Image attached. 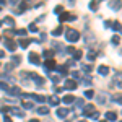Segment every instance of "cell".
<instances>
[{"mask_svg":"<svg viewBox=\"0 0 122 122\" xmlns=\"http://www.w3.org/2000/svg\"><path fill=\"white\" fill-rule=\"evenodd\" d=\"M65 38L68 42H76L78 39H80V33L76 31V29H68L65 33Z\"/></svg>","mask_w":122,"mask_h":122,"instance_id":"6da1fadb","label":"cell"},{"mask_svg":"<svg viewBox=\"0 0 122 122\" xmlns=\"http://www.w3.org/2000/svg\"><path fill=\"white\" fill-rule=\"evenodd\" d=\"M73 20H76L75 15H68V13L59 15V21H60V23H64V21H73Z\"/></svg>","mask_w":122,"mask_h":122,"instance_id":"7a4b0ae2","label":"cell"},{"mask_svg":"<svg viewBox=\"0 0 122 122\" xmlns=\"http://www.w3.org/2000/svg\"><path fill=\"white\" fill-rule=\"evenodd\" d=\"M28 60L31 62V64H36V65L41 64V59H39V56L36 54V52H29L28 54Z\"/></svg>","mask_w":122,"mask_h":122,"instance_id":"3957f363","label":"cell"},{"mask_svg":"<svg viewBox=\"0 0 122 122\" xmlns=\"http://www.w3.org/2000/svg\"><path fill=\"white\" fill-rule=\"evenodd\" d=\"M3 44H5V47H7V51H10V52H13V51L16 49L15 41H11V39H5V41H3Z\"/></svg>","mask_w":122,"mask_h":122,"instance_id":"277c9868","label":"cell"},{"mask_svg":"<svg viewBox=\"0 0 122 122\" xmlns=\"http://www.w3.org/2000/svg\"><path fill=\"white\" fill-rule=\"evenodd\" d=\"M93 112H94V106L93 104H86V106L83 107V116H88V117H90Z\"/></svg>","mask_w":122,"mask_h":122,"instance_id":"5b68a950","label":"cell"},{"mask_svg":"<svg viewBox=\"0 0 122 122\" xmlns=\"http://www.w3.org/2000/svg\"><path fill=\"white\" fill-rule=\"evenodd\" d=\"M29 76H31V78H34V81H36L38 86H44V78H41L38 73H29Z\"/></svg>","mask_w":122,"mask_h":122,"instance_id":"8992f818","label":"cell"},{"mask_svg":"<svg viewBox=\"0 0 122 122\" xmlns=\"http://www.w3.org/2000/svg\"><path fill=\"white\" fill-rule=\"evenodd\" d=\"M44 65H46L47 70H54V68L57 67V64H56V60H54V59H47L46 62H44Z\"/></svg>","mask_w":122,"mask_h":122,"instance_id":"52a82bcc","label":"cell"},{"mask_svg":"<svg viewBox=\"0 0 122 122\" xmlns=\"http://www.w3.org/2000/svg\"><path fill=\"white\" fill-rule=\"evenodd\" d=\"M76 86H78L76 81H73V80H65V88L67 90H72V91H73V90H76Z\"/></svg>","mask_w":122,"mask_h":122,"instance_id":"ba28073f","label":"cell"},{"mask_svg":"<svg viewBox=\"0 0 122 122\" xmlns=\"http://www.w3.org/2000/svg\"><path fill=\"white\" fill-rule=\"evenodd\" d=\"M68 116V109L67 107H60V109H57V117H60V119H64Z\"/></svg>","mask_w":122,"mask_h":122,"instance_id":"9c48e42d","label":"cell"},{"mask_svg":"<svg viewBox=\"0 0 122 122\" xmlns=\"http://www.w3.org/2000/svg\"><path fill=\"white\" fill-rule=\"evenodd\" d=\"M98 73L106 76L107 73H109V67H107V65H99V67H98Z\"/></svg>","mask_w":122,"mask_h":122,"instance_id":"30bf717a","label":"cell"},{"mask_svg":"<svg viewBox=\"0 0 122 122\" xmlns=\"http://www.w3.org/2000/svg\"><path fill=\"white\" fill-rule=\"evenodd\" d=\"M106 119L109 122H114L116 119H117V114L114 112V111H109V112H106Z\"/></svg>","mask_w":122,"mask_h":122,"instance_id":"8fae6325","label":"cell"},{"mask_svg":"<svg viewBox=\"0 0 122 122\" xmlns=\"http://www.w3.org/2000/svg\"><path fill=\"white\" fill-rule=\"evenodd\" d=\"M47 101H49V104H51V106H57V104L60 103V99H59L57 96H51V98H49Z\"/></svg>","mask_w":122,"mask_h":122,"instance_id":"7c38bea8","label":"cell"},{"mask_svg":"<svg viewBox=\"0 0 122 122\" xmlns=\"http://www.w3.org/2000/svg\"><path fill=\"white\" fill-rule=\"evenodd\" d=\"M107 5H109V7H111L112 10H119V8L122 7V3H121V2H109Z\"/></svg>","mask_w":122,"mask_h":122,"instance_id":"4fadbf2b","label":"cell"},{"mask_svg":"<svg viewBox=\"0 0 122 122\" xmlns=\"http://www.w3.org/2000/svg\"><path fill=\"white\" fill-rule=\"evenodd\" d=\"M112 29H114V31H119V33H122V25L119 23V21H112Z\"/></svg>","mask_w":122,"mask_h":122,"instance_id":"5bb4252c","label":"cell"},{"mask_svg":"<svg viewBox=\"0 0 122 122\" xmlns=\"http://www.w3.org/2000/svg\"><path fill=\"white\" fill-rule=\"evenodd\" d=\"M73 101H75V98H73L72 94H67V96H64V103H65V104H72Z\"/></svg>","mask_w":122,"mask_h":122,"instance_id":"9a60e30c","label":"cell"},{"mask_svg":"<svg viewBox=\"0 0 122 122\" xmlns=\"http://www.w3.org/2000/svg\"><path fill=\"white\" fill-rule=\"evenodd\" d=\"M56 70L60 73V75H67V68H65V65H57L56 67Z\"/></svg>","mask_w":122,"mask_h":122,"instance_id":"2e32d148","label":"cell"},{"mask_svg":"<svg viewBox=\"0 0 122 122\" xmlns=\"http://www.w3.org/2000/svg\"><path fill=\"white\" fill-rule=\"evenodd\" d=\"M111 99H112L114 103L122 104V94H112V96H111Z\"/></svg>","mask_w":122,"mask_h":122,"instance_id":"e0dca14e","label":"cell"},{"mask_svg":"<svg viewBox=\"0 0 122 122\" xmlns=\"http://www.w3.org/2000/svg\"><path fill=\"white\" fill-rule=\"evenodd\" d=\"M31 98H33L34 101H38V103H44V101H46V98H44V96H39V94H33Z\"/></svg>","mask_w":122,"mask_h":122,"instance_id":"ac0fdd59","label":"cell"},{"mask_svg":"<svg viewBox=\"0 0 122 122\" xmlns=\"http://www.w3.org/2000/svg\"><path fill=\"white\" fill-rule=\"evenodd\" d=\"M29 42H31V39H21V41H20V46L23 47V49H26V47L29 46Z\"/></svg>","mask_w":122,"mask_h":122,"instance_id":"d6986e66","label":"cell"},{"mask_svg":"<svg viewBox=\"0 0 122 122\" xmlns=\"http://www.w3.org/2000/svg\"><path fill=\"white\" fill-rule=\"evenodd\" d=\"M62 33H64V28H62V26H59V28H56L54 31H52V34H54V36H60Z\"/></svg>","mask_w":122,"mask_h":122,"instance_id":"ffe728a7","label":"cell"},{"mask_svg":"<svg viewBox=\"0 0 122 122\" xmlns=\"http://www.w3.org/2000/svg\"><path fill=\"white\" fill-rule=\"evenodd\" d=\"M2 23H7V25H8V26H11V28H13V26H15V21H13V18H5L3 20V21H2Z\"/></svg>","mask_w":122,"mask_h":122,"instance_id":"44dd1931","label":"cell"},{"mask_svg":"<svg viewBox=\"0 0 122 122\" xmlns=\"http://www.w3.org/2000/svg\"><path fill=\"white\" fill-rule=\"evenodd\" d=\"M93 96H94V91H93V90H86V91H85V98H88V99H91Z\"/></svg>","mask_w":122,"mask_h":122,"instance_id":"7402d4cb","label":"cell"},{"mask_svg":"<svg viewBox=\"0 0 122 122\" xmlns=\"http://www.w3.org/2000/svg\"><path fill=\"white\" fill-rule=\"evenodd\" d=\"M38 112L41 114V116H46V114H49V107H39Z\"/></svg>","mask_w":122,"mask_h":122,"instance_id":"603a6c76","label":"cell"},{"mask_svg":"<svg viewBox=\"0 0 122 122\" xmlns=\"http://www.w3.org/2000/svg\"><path fill=\"white\" fill-rule=\"evenodd\" d=\"M81 59V51H75L73 52V60H80Z\"/></svg>","mask_w":122,"mask_h":122,"instance_id":"cb8c5ba5","label":"cell"},{"mask_svg":"<svg viewBox=\"0 0 122 122\" xmlns=\"http://www.w3.org/2000/svg\"><path fill=\"white\" fill-rule=\"evenodd\" d=\"M86 57H88L90 62H93L94 59H96V52H88V56H86Z\"/></svg>","mask_w":122,"mask_h":122,"instance_id":"d4e9b609","label":"cell"},{"mask_svg":"<svg viewBox=\"0 0 122 122\" xmlns=\"http://www.w3.org/2000/svg\"><path fill=\"white\" fill-rule=\"evenodd\" d=\"M0 88H2L3 91H8V93H10V86L7 83H2V81H0Z\"/></svg>","mask_w":122,"mask_h":122,"instance_id":"484cf974","label":"cell"},{"mask_svg":"<svg viewBox=\"0 0 122 122\" xmlns=\"http://www.w3.org/2000/svg\"><path fill=\"white\" fill-rule=\"evenodd\" d=\"M21 106H23L25 109H31V107H33V104L28 103V101H23V103H21Z\"/></svg>","mask_w":122,"mask_h":122,"instance_id":"4316f807","label":"cell"},{"mask_svg":"<svg viewBox=\"0 0 122 122\" xmlns=\"http://www.w3.org/2000/svg\"><path fill=\"white\" fill-rule=\"evenodd\" d=\"M111 41H112V44H119V42H121V38L116 34V36H112V39H111Z\"/></svg>","mask_w":122,"mask_h":122,"instance_id":"83f0119b","label":"cell"},{"mask_svg":"<svg viewBox=\"0 0 122 122\" xmlns=\"http://www.w3.org/2000/svg\"><path fill=\"white\" fill-rule=\"evenodd\" d=\"M29 31H31V33H38V26H36V25H29Z\"/></svg>","mask_w":122,"mask_h":122,"instance_id":"f1b7e54d","label":"cell"},{"mask_svg":"<svg viewBox=\"0 0 122 122\" xmlns=\"http://www.w3.org/2000/svg\"><path fill=\"white\" fill-rule=\"evenodd\" d=\"M98 7H99V5H98L96 2H91V3H90V10H98Z\"/></svg>","mask_w":122,"mask_h":122,"instance_id":"f546056e","label":"cell"},{"mask_svg":"<svg viewBox=\"0 0 122 122\" xmlns=\"http://www.w3.org/2000/svg\"><path fill=\"white\" fill-rule=\"evenodd\" d=\"M54 11H56V13H62V11H64V7H62V5H57L56 8H54Z\"/></svg>","mask_w":122,"mask_h":122,"instance_id":"4dcf8cb0","label":"cell"},{"mask_svg":"<svg viewBox=\"0 0 122 122\" xmlns=\"http://www.w3.org/2000/svg\"><path fill=\"white\" fill-rule=\"evenodd\" d=\"M26 8H28V3H26V2H21V3H20V10L23 11V10H26Z\"/></svg>","mask_w":122,"mask_h":122,"instance_id":"1f68e13d","label":"cell"},{"mask_svg":"<svg viewBox=\"0 0 122 122\" xmlns=\"http://www.w3.org/2000/svg\"><path fill=\"white\" fill-rule=\"evenodd\" d=\"M90 117H91V119H93V121H96V119H98V117H99V112H98V111H94V112L91 114V116H90Z\"/></svg>","mask_w":122,"mask_h":122,"instance_id":"d6a6232c","label":"cell"},{"mask_svg":"<svg viewBox=\"0 0 122 122\" xmlns=\"http://www.w3.org/2000/svg\"><path fill=\"white\" fill-rule=\"evenodd\" d=\"M75 103H76V106H78V107L85 106V101H83V99H75Z\"/></svg>","mask_w":122,"mask_h":122,"instance_id":"836d02e7","label":"cell"},{"mask_svg":"<svg viewBox=\"0 0 122 122\" xmlns=\"http://www.w3.org/2000/svg\"><path fill=\"white\" fill-rule=\"evenodd\" d=\"M15 33H16L18 36H25V34H26V29H18V31H15Z\"/></svg>","mask_w":122,"mask_h":122,"instance_id":"e575fe53","label":"cell"},{"mask_svg":"<svg viewBox=\"0 0 122 122\" xmlns=\"http://www.w3.org/2000/svg\"><path fill=\"white\" fill-rule=\"evenodd\" d=\"M81 67H83L85 72H91V70H93V67H91V65H81Z\"/></svg>","mask_w":122,"mask_h":122,"instance_id":"d590c367","label":"cell"},{"mask_svg":"<svg viewBox=\"0 0 122 122\" xmlns=\"http://www.w3.org/2000/svg\"><path fill=\"white\" fill-rule=\"evenodd\" d=\"M52 54H54L52 51H46V52H44V57H47V59H49V57H52Z\"/></svg>","mask_w":122,"mask_h":122,"instance_id":"8d00e7d4","label":"cell"},{"mask_svg":"<svg viewBox=\"0 0 122 122\" xmlns=\"http://www.w3.org/2000/svg\"><path fill=\"white\" fill-rule=\"evenodd\" d=\"M85 85H86V86H90V85H91V78H90V76H86V78H85Z\"/></svg>","mask_w":122,"mask_h":122,"instance_id":"74e56055","label":"cell"},{"mask_svg":"<svg viewBox=\"0 0 122 122\" xmlns=\"http://www.w3.org/2000/svg\"><path fill=\"white\" fill-rule=\"evenodd\" d=\"M20 60H21V59H20L18 56H15V57H13V62H15V64H20Z\"/></svg>","mask_w":122,"mask_h":122,"instance_id":"f35d334b","label":"cell"},{"mask_svg":"<svg viewBox=\"0 0 122 122\" xmlns=\"http://www.w3.org/2000/svg\"><path fill=\"white\" fill-rule=\"evenodd\" d=\"M104 26H106V28H111V26H112V21H106Z\"/></svg>","mask_w":122,"mask_h":122,"instance_id":"ab89813d","label":"cell"},{"mask_svg":"<svg viewBox=\"0 0 122 122\" xmlns=\"http://www.w3.org/2000/svg\"><path fill=\"white\" fill-rule=\"evenodd\" d=\"M3 121H5V122H13V121H11V117H8V116H5Z\"/></svg>","mask_w":122,"mask_h":122,"instance_id":"60d3db41","label":"cell"},{"mask_svg":"<svg viewBox=\"0 0 122 122\" xmlns=\"http://www.w3.org/2000/svg\"><path fill=\"white\" fill-rule=\"evenodd\" d=\"M67 52H70V54H73V52H75V49H73V47H68V49H67Z\"/></svg>","mask_w":122,"mask_h":122,"instance_id":"b9f144b4","label":"cell"},{"mask_svg":"<svg viewBox=\"0 0 122 122\" xmlns=\"http://www.w3.org/2000/svg\"><path fill=\"white\" fill-rule=\"evenodd\" d=\"M72 76H73V78H78V76H80V73H78V72H73V73H72Z\"/></svg>","mask_w":122,"mask_h":122,"instance_id":"7bdbcfd3","label":"cell"},{"mask_svg":"<svg viewBox=\"0 0 122 122\" xmlns=\"http://www.w3.org/2000/svg\"><path fill=\"white\" fill-rule=\"evenodd\" d=\"M2 57H5V52H3V51H0V59H2Z\"/></svg>","mask_w":122,"mask_h":122,"instance_id":"ee69618b","label":"cell"},{"mask_svg":"<svg viewBox=\"0 0 122 122\" xmlns=\"http://www.w3.org/2000/svg\"><path fill=\"white\" fill-rule=\"evenodd\" d=\"M29 122H39V121H38V119H31Z\"/></svg>","mask_w":122,"mask_h":122,"instance_id":"f6af8a7d","label":"cell"},{"mask_svg":"<svg viewBox=\"0 0 122 122\" xmlns=\"http://www.w3.org/2000/svg\"><path fill=\"white\" fill-rule=\"evenodd\" d=\"M2 25H3V23H2V21H0V26H2Z\"/></svg>","mask_w":122,"mask_h":122,"instance_id":"bcb514c9","label":"cell"},{"mask_svg":"<svg viewBox=\"0 0 122 122\" xmlns=\"http://www.w3.org/2000/svg\"><path fill=\"white\" fill-rule=\"evenodd\" d=\"M101 122H107V121H101Z\"/></svg>","mask_w":122,"mask_h":122,"instance_id":"7dc6e473","label":"cell"},{"mask_svg":"<svg viewBox=\"0 0 122 122\" xmlns=\"http://www.w3.org/2000/svg\"><path fill=\"white\" fill-rule=\"evenodd\" d=\"M80 122H86V121H80Z\"/></svg>","mask_w":122,"mask_h":122,"instance_id":"c3c4849f","label":"cell"},{"mask_svg":"<svg viewBox=\"0 0 122 122\" xmlns=\"http://www.w3.org/2000/svg\"><path fill=\"white\" fill-rule=\"evenodd\" d=\"M121 122H122V121H121Z\"/></svg>","mask_w":122,"mask_h":122,"instance_id":"681fc988","label":"cell"}]
</instances>
